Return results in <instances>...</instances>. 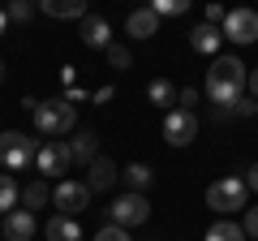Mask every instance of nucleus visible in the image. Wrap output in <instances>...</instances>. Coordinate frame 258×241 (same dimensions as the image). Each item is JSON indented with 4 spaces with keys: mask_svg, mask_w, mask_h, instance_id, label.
Returning <instances> with one entry per match:
<instances>
[{
    "mask_svg": "<svg viewBox=\"0 0 258 241\" xmlns=\"http://www.w3.org/2000/svg\"><path fill=\"white\" fill-rule=\"evenodd\" d=\"M245 91H249V99L258 103V69H254V74H249V82H245Z\"/></svg>",
    "mask_w": 258,
    "mask_h": 241,
    "instance_id": "c756f323",
    "label": "nucleus"
},
{
    "mask_svg": "<svg viewBox=\"0 0 258 241\" xmlns=\"http://www.w3.org/2000/svg\"><path fill=\"white\" fill-rule=\"evenodd\" d=\"M30 116H35V130L43 134L47 142H60L64 134L78 125V108L69 99H60V95H56V99H39Z\"/></svg>",
    "mask_w": 258,
    "mask_h": 241,
    "instance_id": "f03ea898",
    "label": "nucleus"
},
{
    "mask_svg": "<svg viewBox=\"0 0 258 241\" xmlns=\"http://www.w3.org/2000/svg\"><path fill=\"white\" fill-rule=\"evenodd\" d=\"M176 99H181V108H185V112H194V103H198V91H194V86H185Z\"/></svg>",
    "mask_w": 258,
    "mask_h": 241,
    "instance_id": "cd10ccee",
    "label": "nucleus"
},
{
    "mask_svg": "<svg viewBox=\"0 0 258 241\" xmlns=\"http://www.w3.org/2000/svg\"><path fill=\"white\" fill-rule=\"evenodd\" d=\"M220 43H224L220 26H207V22H203V26L189 30V47H194V52H203V56H215V52H220Z\"/></svg>",
    "mask_w": 258,
    "mask_h": 241,
    "instance_id": "2eb2a0df",
    "label": "nucleus"
},
{
    "mask_svg": "<svg viewBox=\"0 0 258 241\" xmlns=\"http://www.w3.org/2000/svg\"><path fill=\"white\" fill-rule=\"evenodd\" d=\"M112 95H116V91H112V86H99V91H95V103H108Z\"/></svg>",
    "mask_w": 258,
    "mask_h": 241,
    "instance_id": "7c9ffc66",
    "label": "nucleus"
},
{
    "mask_svg": "<svg viewBox=\"0 0 258 241\" xmlns=\"http://www.w3.org/2000/svg\"><path fill=\"white\" fill-rule=\"evenodd\" d=\"M35 168L43 176H60V172H69L74 168V155H69V142H43L39 147V155H35Z\"/></svg>",
    "mask_w": 258,
    "mask_h": 241,
    "instance_id": "1a4fd4ad",
    "label": "nucleus"
},
{
    "mask_svg": "<svg viewBox=\"0 0 258 241\" xmlns=\"http://www.w3.org/2000/svg\"><path fill=\"white\" fill-rule=\"evenodd\" d=\"M125 30L134 39H151L159 30V18L151 13V5H147V9H134V13H129V22H125Z\"/></svg>",
    "mask_w": 258,
    "mask_h": 241,
    "instance_id": "dca6fc26",
    "label": "nucleus"
},
{
    "mask_svg": "<svg viewBox=\"0 0 258 241\" xmlns=\"http://www.w3.org/2000/svg\"><path fill=\"white\" fill-rule=\"evenodd\" d=\"M52 203L60 207V215H78L86 211V203H91V190H86V181H56L52 186Z\"/></svg>",
    "mask_w": 258,
    "mask_h": 241,
    "instance_id": "0eeeda50",
    "label": "nucleus"
},
{
    "mask_svg": "<svg viewBox=\"0 0 258 241\" xmlns=\"http://www.w3.org/2000/svg\"><path fill=\"white\" fill-rule=\"evenodd\" d=\"M120 176H125L129 194H142V190H147L151 181H155V172H151L147 164H129V168H125V172H120Z\"/></svg>",
    "mask_w": 258,
    "mask_h": 241,
    "instance_id": "a211bd4d",
    "label": "nucleus"
},
{
    "mask_svg": "<svg viewBox=\"0 0 258 241\" xmlns=\"http://www.w3.org/2000/svg\"><path fill=\"white\" fill-rule=\"evenodd\" d=\"M35 211H26V207H18V211H9L5 215V237L9 241H30L35 237Z\"/></svg>",
    "mask_w": 258,
    "mask_h": 241,
    "instance_id": "9b49d317",
    "label": "nucleus"
},
{
    "mask_svg": "<svg viewBox=\"0 0 258 241\" xmlns=\"http://www.w3.org/2000/svg\"><path fill=\"white\" fill-rule=\"evenodd\" d=\"M99 138H95L91 130H82V134H74V138H69V155H74V164H82V168H91L95 159H99Z\"/></svg>",
    "mask_w": 258,
    "mask_h": 241,
    "instance_id": "ddd939ff",
    "label": "nucleus"
},
{
    "mask_svg": "<svg viewBox=\"0 0 258 241\" xmlns=\"http://www.w3.org/2000/svg\"><path fill=\"white\" fill-rule=\"evenodd\" d=\"M245 203H249L245 176H220V181H211V186H207V207H211V211H220V215L241 211Z\"/></svg>",
    "mask_w": 258,
    "mask_h": 241,
    "instance_id": "7ed1b4c3",
    "label": "nucleus"
},
{
    "mask_svg": "<svg viewBox=\"0 0 258 241\" xmlns=\"http://www.w3.org/2000/svg\"><path fill=\"white\" fill-rule=\"evenodd\" d=\"M108 65H112V69H129V47L112 43V47H108Z\"/></svg>",
    "mask_w": 258,
    "mask_h": 241,
    "instance_id": "393cba45",
    "label": "nucleus"
},
{
    "mask_svg": "<svg viewBox=\"0 0 258 241\" xmlns=\"http://www.w3.org/2000/svg\"><path fill=\"white\" fill-rule=\"evenodd\" d=\"M185 9H189L185 0H155V5H151V13H155V18H181Z\"/></svg>",
    "mask_w": 258,
    "mask_h": 241,
    "instance_id": "5701e85b",
    "label": "nucleus"
},
{
    "mask_svg": "<svg viewBox=\"0 0 258 241\" xmlns=\"http://www.w3.org/2000/svg\"><path fill=\"white\" fill-rule=\"evenodd\" d=\"M5 30H9V18H5V9H0V35H5Z\"/></svg>",
    "mask_w": 258,
    "mask_h": 241,
    "instance_id": "473e14b6",
    "label": "nucleus"
},
{
    "mask_svg": "<svg viewBox=\"0 0 258 241\" xmlns=\"http://www.w3.org/2000/svg\"><path fill=\"white\" fill-rule=\"evenodd\" d=\"M108 220L116 224V228H134V224H147V220H151V203H147V194H120L116 203L108 207Z\"/></svg>",
    "mask_w": 258,
    "mask_h": 241,
    "instance_id": "39448f33",
    "label": "nucleus"
},
{
    "mask_svg": "<svg viewBox=\"0 0 258 241\" xmlns=\"http://www.w3.org/2000/svg\"><path fill=\"white\" fill-rule=\"evenodd\" d=\"M18 203H22L18 181H13L9 172H0V211H5V215H9V211H18Z\"/></svg>",
    "mask_w": 258,
    "mask_h": 241,
    "instance_id": "6ab92c4d",
    "label": "nucleus"
},
{
    "mask_svg": "<svg viewBox=\"0 0 258 241\" xmlns=\"http://www.w3.org/2000/svg\"><path fill=\"white\" fill-rule=\"evenodd\" d=\"M0 78H5V61H0Z\"/></svg>",
    "mask_w": 258,
    "mask_h": 241,
    "instance_id": "72a5a7b5",
    "label": "nucleus"
},
{
    "mask_svg": "<svg viewBox=\"0 0 258 241\" xmlns=\"http://www.w3.org/2000/svg\"><path fill=\"white\" fill-rule=\"evenodd\" d=\"M245 82H249V74L237 56H215L211 69H207V95L220 108H232L237 99H245Z\"/></svg>",
    "mask_w": 258,
    "mask_h": 241,
    "instance_id": "f257e3e1",
    "label": "nucleus"
},
{
    "mask_svg": "<svg viewBox=\"0 0 258 241\" xmlns=\"http://www.w3.org/2000/svg\"><path fill=\"white\" fill-rule=\"evenodd\" d=\"M43 13L47 18H86V5L82 0H43Z\"/></svg>",
    "mask_w": 258,
    "mask_h": 241,
    "instance_id": "f3484780",
    "label": "nucleus"
},
{
    "mask_svg": "<svg viewBox=\"0 0 258 241\" xmlns=\"http://www.w3.org/2000/svg\"><path fill=\"white\" fill-rule=\"evenodd\" d=\"M245 186H249V190H258V164H254V168L245 172Z\"/></svg>",
    "mask_w": 258,
    "mask_h": 241,
    "instance_id": "2f4dec72",
    "label": "nucleus"
},
{
    "mask_svg": "<svg viewBox=\"0 0 258 241\" xmlns=\"http://www.w3.org/2000/svg\"><path fill=\"white\" fill-rule=\"evenodd\" d=\"M220 35L232 39V43H258V13L254 9H232L228 18H224Z\"/></svg>",
    "mask_w": 258,
    "mask_h": 241,
    "instance_id": "6e6552de",
    "label": "nucleus"
},
{
    "mask_svg": "<svg viewBox=\"0 0 258 241\" xmlns=\"http://www.w3.org/2000/svg\"><path fill=\"white\" fill-rule=\"evenodd\" d=\"M43 237L47 241H82V228H78L74 215H52L43 224Z\"/></svg>",
    "mask_w": 258,
    "mask_h": 241,
    "instance_id": "4468645a",
    "label": "nucleus"
},
{
    "mask_svg": "<svg viewBox=\"0 0 258 241\" xmlns=\"http://www.w3.org/2000/svg\"><path fill=\"white\" fill-rule=\"evenodd\" d=\"M47 198H52V186H47V181H30V186L22 190V203H26V211H35V207H43Z\"/></svg>",
    "mask_w": 258,
    "mask_h": 241,
    "instance_id": "412c9836",
    "label": "nucleus"
},
{
    "mask_svg": "<svg viewBox=\"0 0 258 241\" xmlns=\"http://www.w3.org/2000/svg\"><path fill=\"white\" fill-rule=\"evenodd\" d=\"M232 112H237V116H254L258 103H254V99H237V103H232Z\"/></svg>",
    "mask_w": 258,
    "mask_h": 241,
    "instance_id": "c85d7f7f",
    "label": "nucleus"
},
{
    "mask_svg": "<svg viewBox=\"0 0 258 241\" xmlns=\"http://www.w3.org/2000/svg\"><path fill=\"white\" fill-rule=\"evenodd\" d=\"M164 138H168V147H189L198 138V116L185 108H168L164 112Z\"/></svg>",
    "mask_w": 258,
    "mask_h": 241,
    "instance_id": "423d86ee",
    "label": "nucleus"
},
{
    "mask_svg": "<svg viewBox=\"0 0 258 241\" xmlns=\"http://www.w3.org/2000/svg\"><path fill=\"white\" fill-rule=\"evenodd\" d=\"M116 176H120V168L112 164L108 155H99L91 168H86V190H91V194H103V190L116 186Z\"/></svg>",
    "mask_w": 258,
    "mask_h": 241,
    "instance_id": "9d476101",
    "label": "nucleus"
},
{
    "mask_svg": "<svg viewBox=\"0 0 258 241\" xmlns=\"http://www.w3.org/2000/svg\"><path fill=\"white\" fill-rule=\"evenodd\" d=\"M82 43H86V47H103V52H108V47H112V26H108V18H91V13H86V18H82Z\"/></svg>",
    "mask_w": 258,
    "mask_h": 241,
    "instance_id": "f8f14e48",
    "label": "nucleus"
},
{
    "mask_svg": "<svg viewBox=\"0 0 258 241\" xmlns=\"http://www.w3.org/2000/svg\"><path fill=\"white\" fill-rule=\"evenodd\" d=\"M147 95H151V103H159V108H164V103H172V99H176V86L168 82V78H155V82L147 86Z\"/></svg>",
    "mask_w": 258,
    "mask_h": 241,
    "instance_id": "4be33fe9",
    "label": "nucleus"
},
{
    "mask_svg": "<svg viewBox=\"0 0 258 241\" xmlns=\"http://www.w3.org/2000/svg\"><path fill=\"white\" fill-rule=\"evenodd\" d=\"M95 241H129V228H116V224H108V228L95 232Z\"/></svg>",
    "mask_w": 258,
    "mask_h": 241,
    "instance_id": "a878e982",
    "label": "nucleus"
},
{
    "mask_svg": "<svg viewBox=\"0 0 258 241\" xmlns=\"http://www.w3.org/2000/svg\"><path fill=\"white\" fill-rule=\"evenodd\" d=\"M35 155H39V142L35 138H26L22 130H5L0 134V164L5 168H30L35 164Z\"/></svg>",
    "mask_w": 258,
    "mask_h": 241,
    "instance_id": "20e7f679",
    "label": "nucleus"
},
{
    "mask_svg": "<svg viewBox=\"0 0 258 241\" xmlns=\"http://www.w3.org/2000/svg\"><path fill=\"white\" fill-rule=\"evenodd\" d=\"M30 13H35V9H30L26 0H13L9 9H5V18H9V22H30Z\"/></svg>",
    "mask_w": 258,
    "mask_h": 241,
    "instance_id": "b1692460",
    "label": "nucleus"
},
{
    "mask_svg": "<svg viewBox=\"0 0 258 241\" xmlns=\"http://www.w3.org/2000/svg\"><path fill=\"white\" fill-rule=\"evenodd\" d=\"M241 228H245V237L258 241V207H245V224H241Z\"/></svg>",
    "mask_w": 258,
    "mask_h": 241,
    "instance_id": "bb28decb",
    "label": "nucleus"
},
{
    "mask_svg": "<svg viewBox=\"0 0 258 241\" xmlns=\"http://www.w3.org/2000/svg\"><path fill=\"white\" fill-rule=\"evenodd\" d=\"M207 241H245V228L232 220H215L211 228H207Z\"/></svg>",
    "mask_w": 258,
    "mask_h": 241,
    "instance_id": "aec40b11",
    "label": "nucleus"
}]
</instances>
